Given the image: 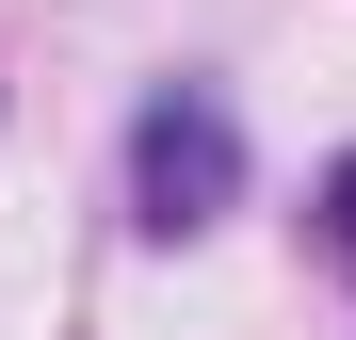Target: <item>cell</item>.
I'll return each instance as SVG.
<instances>
[{
	"mask_svg": "<svg viewBox=\"0 0 356 340\" xmlns=\"http://www.w3.org/2000/svg\"><path fill=\"white\" fill-rule=\"evenodd\" d=\"M243 211V113H227L211 81H162L130 113V227L146 243H195V227Z\"/></svg>",
	"mask_w": 356,
	"mask_h": 340,
	"instance_id": "cell-1",
	"label": "cell"
},
{
	"mask_svg": "<svg viewBox=\"0 0 356 340\" xmlns=\"http://www.w3.org/2000/svg\"><path fill=\"white\" fill-rule=\"evenodd\" d=\"M308 243H324V259L356 275V146H340V162H324V179H308Z\"/></svg>",
	"mask_w": 356,
	"mask_h": 340,
	"instance_id": "cell-2",
	"label": "cell"
}]
</instances>
